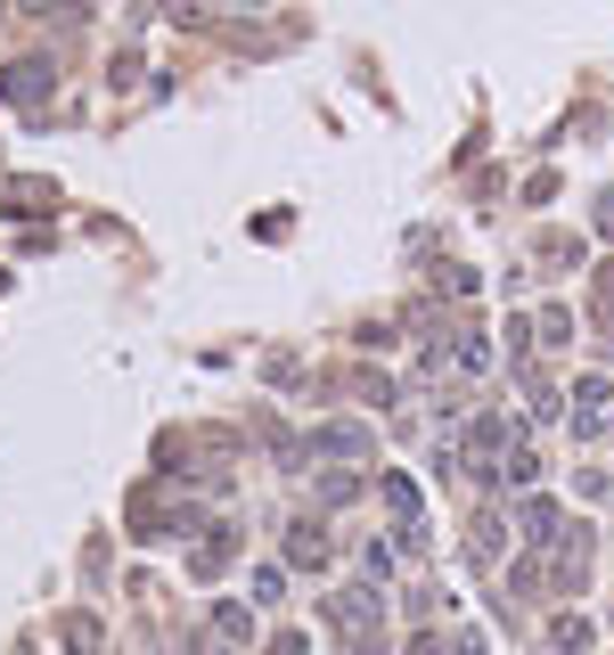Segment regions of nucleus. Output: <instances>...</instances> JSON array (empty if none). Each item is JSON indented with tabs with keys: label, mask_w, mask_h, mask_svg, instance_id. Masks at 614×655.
Listing matches in <instances>:
<instances>
[{
	"label": "nucleus",
	"mask_w": 614,
	"mask_h": 655,
	"mask_svg": "<svg viewBox=\"0 0 614 655\" xmlns=\"http://www.w3.org/2000/svg\"><path fill=\"white\" fill-rule=\"evenodd\" d=\"M287 557H295V565H320V557H328V533H320V524H304V533L287 541Z\"/></svg>",
	"instance_id": "f257e3e1"
},
{
	"label": "nucleus",
	"mask_w": 614,
	"mask_h": 655,
	"mask_svg": "<svg viewBox=\"0 0 614 655\" xmlns=\"http://www.w3.org/2000/svg\"><path fill=\"white\" fill-rule=\"evenodd\" d=\"M524 541H557V509H549V500L524 509Z\"/></svg>",
	"instance_id": "f03ea898"
}]
</instances>
